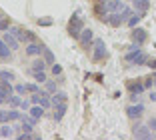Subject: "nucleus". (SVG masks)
Instances as JSON below:
<instances>
[{"mask_svg": "<svg viewBox=\"0 0 156 140\" xmlns=\"http://www.w3.org/2000/svg\"><path fill=\"white\" fill-rule=\"evenodd\" d=\"M82 30H84V20H82V16H80V12H74L68 20V34L78 40L80 34H82Z\"/></svg>", "mask_w": 156, "mask_h": 140, "instance_id": "nucleus-1", "label": "nucleus"}, {"mask_svg": "<svg viewBox=\"0 0 156 140\" xmlns=\"http://www.w3.org/2000/svg\"><path fill=\"white\" fill-rule=\"evenodd\" d=\"M92 48H94V52H92V60H94V62H104V60L108 58V50H106L104 40H100V38H94V44H92Z\"/></svg>", "mask_w": 156, "mask_h": 140, "instance_id": "nucleus-2", "label": "nucleus"}, {"mask_svg": "<svg viewBox=\"0 0 156 140\" xmlns=\"http://www.w3.org/2000/svg\"><path fill=\"white\" fill-rule=\"evenodd\" d=\"M124 60L130 64H136V66H142V64L148 62V54L144 52L142 48H138V50H132V52H128V54L124 56Z\"/></svg>", "mask_w": 156, "mask_h": 140, "instance_id": "nucleus-3", "label": "nucleus"}, {"mask_svg": "<svg viewBox=\"0 0 156 140\" xmlns=\"http://www.w3.org/2000/svg\"><path fill=\"white\" fill-rule=\"evenodd\" d=\"M152 132H154V130H152V128L148 126V124H140L138 120H136V124L132 126V136H134V138H144V140H150L152 136H154Z\"/></svg>", "mask_w": 156, "mask_h": 140, "instance_id": "nucleus-4", "label": "nucleus"}, {"mask_svg": "<svg viewBox=\"0 0 156 140\" xmlns=\"http://www.w3.org/2000/svg\"><path fill=\"white\" fill-rule=\"evenodd\" d=\"M78 42H80V46H82L84 50H90L92 44H94V32H92L90 28H84L80 38H78Z\"/></svg>", "mask_w": 156, "mask_h": 140, "instance_id": "nucleus-5", "label": "nucleus"}, {"mask_svg": "<svg viewBox=\"0 0 156 140\" xmlns=\"http://www.w3.org/2000/svg\"><path fill=\"white\" fill-rule=\"evenodd\" d=\"M46 46L42 44V42H30V44H26V48H24V54L26 56H42V52H44Z\"/></svg>", "mask_w": 156, "mask_h": 140, "instance_id": "nucleus-6", "label": "nucleus"}, {"mask_svg": "<svg viewBox=\"0 0 156 140\" xmlns=\"http://www.w3.org/2000/svg\"><path fill=\"white\" fill-rule=\"evenodd\" d=\"M144 114V106L142 104H130L128 108H126V116L130 118V120H140Z\"/></svg>", "mask_w": 156, "mask_h": 140, "instance_id": "nucleus-7", "label": "nucleus"}, {"mask_svg": "<svg viewBox=\"0 0 156 140\" xmlns=\"http://www.w3.org/2000/svg\"><path fill=\"white\" fill-rule=\"evenodd\" d=\"M10 94H14V88L10 86V82L8 80H0V104H4Z\"/></svg>", "mask_w": 156, "mask_h": 140, "instance_id": "nucleus-8", "label": "nucleus"}, {"mask_svg": "<svg viewBox=\"0 0 156 140\" xmlns=\"http://www.w3.org/2000/svg\"><path fill=\"white\" fill-rule=\"evenodd\" d=\"M126 88H128L130 94H142L144 90H146V86H144V80H130L128 84H126Z\"/></svg>", "mask_w": 156, "mask_h": 140, "instance_id": "nucleus-9", "label": "nucleus"}, {"mask_svg": "<svg viewBox=\"0 0 156 140\" xmlns=\"http://www.w3.org/2000/svg\"><path fill=\"white\" fill-rule=\"evenodd\" d=\"M130 36H132V42H136L138 46H142L144 42L148 40V32L144 30V28H138L136 26V30H132V34H130Z\"/></svg>", "mask_w": 156, "mask_h": 140, "instance_id": "nucleus-10", "label": "nucleus"}, {"mask_svg": "<svg viewBox=\"0 0 156 140\" xmlns=\"http://www.w3.org/2000/svg\"><path fill=\"white\" fill-rule=\"evenodd\" d=\"M52 108H54V120H56V122H60L62 118H64L66 110H68V102H60V104H54Z\"/></svg>", "mask_w": 156, "mask_h": 140, "instance_id": "nucleus-11", "label": "nucleus"}, {"mask_svg": "<svg viewBox=\"0 0 156 140\" xmlns=\"http://www.w3.org/2000/svg\"><path fill=\"white\" fill-rule=\"evenodd\" d=\"M2 40H4V42H6V44H8L12 50H18V48H20V46H18V44H20V40H18L16 36H14L12 32H8V30L4 32V36H2Z\"/></svg>", "mask_w": 156, "mask_h": 140, "instance_id": "nucleus-12", "label": "nucleus"}, {"mask_svg": "<svg viewBox=\"0 0 156 140\" xmlns=\"http://www.w3.org/2000/svg\"><path fill=\"white\" fill-rule=\"evenodd\" d=\"M12 58V48L0 38V60H10Z\"/></svg>", "mask_w": 156, "mask_h": 140, "instance_id": "nucleus-13", "label": "nucleus"}, {"mask_svg": "<svg viewBox=\"0 0 156 140\" xmlns=\"http://www.w3.org/2000/svg\"><path fill=\"white\" fill-rule=\"evenodd\" d=\"M28 112H30V116H34V118H42L46 114V108H44V106H40V104H32Z\"/></svg>", "mask_w": 156, "mask_h": 140, "instance_id": "nucleus-14", "label": "nucleus"}, {"mask_svg": "<svg viewBox=\"0 0 156 140\" xmlns=\"http://www.w3.org/2000/svg\"><path fill=\"white\" fill-rule=\"evenodd\" d=\"M6 104L8 106H12V108H20V104H22V98H20V94H10L8 98H6Z\"/></svg>", "mask_w": 156, "mask_h": 140, "instance_id": "nucleus-15", "label": "nucleus"}, {"mask_svg": "<svg viewBox=\"0 0 156 140\" xmlns=\"http://www.w3.org/2000/svg\"><path fill=\"white\" fill-rule=\"evenodd\" d=\"M60 102H68V96H66V92L56 90L54 94H52V106H54V104H60Z\"/></svg>", "mask_w": 156, "mask_h": 140, "instance_id": "nucleus-16", "label": "nucleus"}, {"mask_svg": "<svg viewBox=\"0 0 156 140\" xmlns=\"http://www.w3.org/2000/svg\"><path fill=\"white\" fill-rule=\"evenodd\" d=\"M148 6H150V0H134V10L136 12H146Z\"/></svg>", "mask_w": 156, "mask_h": 140, "instance_id": "nucleus-17", "label": "nucleus"}, {"mask_svg": "<svg viewBox=\"0 0 156 140\" xmlns=\"http://www.w3.org/2000/svg\"><path fill=\"white\" fill-rule=\"evenodd\" d=\"M106 8H108V12H118L122 8V2L120 0H106Z\"/></svg>", "mask_w": 156, "mask_h": 140, "instance_id": "nucleus-18", "label": "nucleus"}, {"mask_svg": "<svg viewBox=\"0 0 156 140\" xmlns=\"http://www.w3.org/2000/svg\"><path fill=\"white\" fill-rule=\"evenodd\" d=\"M42 58L46 60V64H50V66L56 62V58H54V52H52L50 48H44V52H42Z\"/></svg>", "mask_w": 156, "mask_h": 140, "instance_id": "nucleus-19", "label": "nucleus"}, {"mask_svg": "<svg viewBox=\"0 0 156 140\" xmlns=\"http://www.w3.org/2000/svg\"><path fill=\"white\" fill-rule=\"evenodd\" d=\"M142 16H144L142 12H134L132 16H130V18H128V26H130V28L138 26V22H140V20H142Z\"/></svg>", "mask_w": 156, "mask_h": 140, "instance_id": "nucleus-20", "label": "nucleus"}, {"mask_svg": "<svg viewBox=\"0 0 156 140\" xmlns=\"http://www.w3.org/2000/svg\"><path fill=\"white\" fill-rule=\"evenodd\" d=\"M0 136H2V138H10V136H14V130L8 126V122H4V126H0Z\"/></svg>", "mask_w": 156, "mask_h": 140, "instance_id": "nucleus-21", "label": "nucleus"}, {"mask_svg": "<svg viewBox=\"0 0 156 140\" xmlns=\"http://www.w3.org/2000/svg\"><path fill=\"white\" fill-rule=\"evenodd\" d=\"M30 72H32L34 80H36L38 84H40V82H46V80H48V78H46V72H44V70H30Z\"/></svg>", "mask_w": 156, "mask_h": 140, "instance_id": "nucleus-22", "label": "nucleus"}, {"mask_svg": "<svg viewBox=\"0 0 156 140\" xmlns=\"http://www.w3.org/2000/svg\"><path fill=\"white\" fill-rule=\"evenodd\" d=\"M44 68H46V60L42 58V56H38L32 62V68H30V70H44Z\"/></svg>", "mask_w": 156, "mask_h": 140, "instance_id": "nucleus-23", "label": "nucleus"}, {"mask_svg": "<svg viewBox=\"0 0 156 140\" xmlns=\"http://www.w3.org/2000/svg\"><path fill=\"white\" fill-rule=\"evenodd\" d=\"M34 138H40V134H34L32 130L30 132H20L18 134V140H34Z\"/></svg>", "mask_w": 156, "mask_h": 140, "instance_id": "nucleus-24", "label": "nucleus"}, {"mask_svg": "<svg viewBox=\"0 0 156 140\" xmlns=\"http://www.w3.org/2000/svg\"><path fill=\"white\" fill-rule=\"evenodd\" d=\"M0 80L12 82V80H14V72H10V70H0Z\"/></svg>", "mask_w": 156, "mask_h": 140, "instance_id": "nucleus-25", "label": "nucleus"}, {"mask_svg": "<svg viewBox=\"0 0 156 140\" xmlns=\"http://www.w3.org/2000/svg\"><path fill=\"white\" fill-rule=\"evenodd\" d=\"M50 72H52V76H62V66L54 62V64L50 66Z\"/></svg>", "mask_w": 156, "mask_h": 140, "instance_id": "nucleus-26", "label": "nucleus"}, {"mask_svg": "<svg viewBox=\"0 0 156 140\" xmlns=\"http://www.w3.org/2000/svg\"><path fill=\"white\" fill-rule=\"evenodd\" d=\"M10 18H2L0 20V32H6V30H10Z\"/></svg>", "mask_w": 156, "mask_h": 140, "instance_id": "nucleus-27", "label": "nucleus"}, {"mask_svg": "<svg viewBox=\"0 0 156 140\" xmlns=\"http://www.w3.org/2000/svg\"><path fill=\"white\" fill-rule=\"evenodd\" d=\"M14 92H16V94H26V84H16L14 86Z\"/></svg>", "mask_w": 156, "mask_h": 140, "instance_id": "nucleus-28", "label": "nucleus"}, {"mask_svg": "<svg viewBox=\"0 0 156 140\" xmlns=\"http://www.w3.org/2000/svg\"><path fill=\"white\" fill-rule=\"evenodd\" d=\"M46 90L50 92V94H54V92H56V82H52V80H46Z\"/></svg>", "mask_w": 156, "mask_h": 140, "instance_id": "nucleus-29", "label": "nucleus"}, {"mask_svg": "<svg viewBox=\"0 0 156 140\" xmlns=\"http://www.w3.org/2000/svg\"><path fill=\"white\" fill-rule=\"evenodd\" d=\"M26 90L30 92V94H34V92L40 90V86H38V84H26Z\"/></svg>", "mask_w": 156, "mask_h": 140, "instance_id": "nucleus-30", "label": "nucleus"}, {"mask_svg": "<svg viewBox=\"0 0 156 140\" xmlns=\"http://www.w3.org/2000/svg\"><path fill=\"white\" fill-rule=\"evenodd\" d=\"M0 122H8V110H0Z\"/></svg>", "mask_w": 156, "mask_h": 140, "instance_id": "nucleus-31", "label": "nucleus"}, {"mask_svg": "<svg viewBox=\"0 0 156 140\" xmlns=\"http://www.w3.org/2000/svg\"><path fill=\"white\" fill-rule=\"evenodd\" d=\"M144 78H146V80H144V86H146V88H150V86L154 84V78H152V74H150V76H144Z\"/></svg>", "mask_w": 156, "mask_h": 140, "instance_id": "nucleus-32", "label": "nucleus"}, {"mask_svg": "<svg viewBox=\"0 0 156 140\" xmlns=\"http://www.w3.org/2000/svg\"><path fill=\"white\" fill-rule=\"evenodd\" d=\"M30 104H32L30 100H22V104H20V108H22V110H30Z\"/></svg>", "mask_w": 156, "mask_h": 140, "instance_id": "nucleus-33", "label": "nucleus"}, {"mask_svg": "<svg viewBox=\"0 0 156 140\" xmlns=\"http://www.w3.org/2000/svg\"><path fill=\"white\" fill-rule=\"evenodd\" d=\"M38 24H42V26H48V24H52L50 18H38Z\"/></svg>", "mask_w": 156, "mask_h": 140, "instance_id": "nucleus-34", "label": "nucleus"}, {"mask_svg": "<svg viewBox=\"0 0 156 140\" xmlns=\"http://www.w3.org/2000/svg\"><path fill=\"white\" fill-rule=\"evenodd\" d=\"M148 126H150L152 130H156V116H154V118H150V120H148Z\"/></svg>", "mask_w": 156, "mask_h": 140, "instance_id": "nucleus-35", "label": "nucleus"}, {"mask_svg": "<svg viewBox=\"0 0 156 140\" xmlns=\"http://www.w3.org/2000/svg\"><path fill=\"white\" fill-rule=\"evenodd\" d=\"M146 64L152 68V70H156V58H154V60H150V58H148V62H146Z\"/></svg>", "mask_w": 156, "mask_h": 140, "instance_id": "nucleus-36", "label": "nucleus"}, {"mask_svg": "<svg viewBox=\"0 0 156 140\" xmlns=\"http://www.w3.org/2000/svg\"><path fill=\"white\" fill-rule=\"evenodd\" d=\"M148 98H150L152 102H156V92H150V94H148Z\"/></svg>", "mask_w": 156, "mask_h": 140, "instance_id": "nucleus-37", "label": "nucleus"}, {"mask_svg": "<svg viewBox=\"0 0 156 140\" xmlns=\"http://www.w3.org/2000/svg\"><path fill=\"white\" fill-rule=\"evenodd\" d=\"M152 78H154V84H156V70H154V72H152Z\"/></svg>", "mask_w": 156, "mask_h": 140, "instance_id": "nucleus-38", "label": "nucleus"}, {"mask_svg": "<svg viewBox=\"0 0 156 140\" xmlns=\"http://www.w3.org/2000/svg\"><path fill=\"white\" fill-rule=\"evenodd\" d=\"M96 2H106V0H96Z\"/></svg>", "mask_w": 156, "mask_h": 140, "instance_id": "nucleus-39", "label": "nucleus"}]
</instances>
